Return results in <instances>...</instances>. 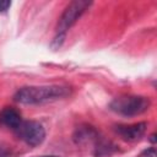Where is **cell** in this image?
<instances>
[{
    "label": "cell",
    "instance_id": "obj_1",
    "mask_svg": "<svg viewBox=\"0 0 157 157\" xmlns=\"http://www.w3.org/2000/svg\"><path fill=\"white\" fill-rule=\"evenodd\" d=\"M70 94V88L66 86H26L13 94V101L21 104H43L65 98Z\"/></svg>",
    "mask_w": 157,
    "mask_h": 157
},
{
    "label": "cell",
    "instance_id": "obj_2",
    "mask_svg": "<svg viewBox=\"0 0 157 157\" xmlns=\"http://www.w3.org/2000/svg\"><path fill=\"white\" fill-rule=\"evenodd\" d=\"M151 105V101L145 96H120L114 98L109 108L123 117H135L145 113Z\"/></svg>",
    "mask_w": 157,
    "mask_h": 157
},
{
    "label": "cell",
    "instance_id": "obj_3",
    "mask_svg": "<svg viewBox=\"0 0 157 157\" xmlns=\"http://www.w3.org/2000/svg\"><path fill=\"white\" fill-rule=\"evenodd\" d=\"M91 1L87 0H75L71 1L61 13L59 21H58V32L60 34H66V31L70 29L76 21L81 17V15L91 6Z\"/></svg>",
    "mask_w": 157,
    "mask_h": 157
},
{
    "label": "cell",
    "instance_id": "obj_4",
    "mask_svg": "<svg viewBox=\"0 0 157 157\" xmlns=\"http://www.w3.org/2000/svg\"><path fill=\"white\" fill-rule=\"evenodd\" d=\"M15 131H16V135L22 141H25L28 146H32V147L39 146L45 139L44 126L40 123L34 120L22 121Z\"/></svg>",
    "mask_w": 157,
    "mask_h": 157
},
{
    "label": "cell",
    "instance_id": "obj_5",
    "mask_svg": "<svg viewBox=\"0 0 157 157\" xmlns=\"http://www.w3.org/2000/svg\"><path fill=\"white\" fill-rule=\"evenodd\" d=\"M146 128H147V124L145 121H141L131 125H117L114 130L123 140L131 142V141L140 140L144 136Z\"/></svg>",
    "mask_w": 157,
    "mask_h": 157
},
{
    "label": "cell",
    "instance_id": "obj_6",
    "mask_svg": "<svg viewBox=\"0 0 157 157\" xmlns=\"http://www.w3.org/2000/svg\"><path fill=\"white\" fill-rule=\"evenodd\" d=\"M0 120L4 125H6L7 128H11L13 130H16L20 126V124L22 123L21 114L15 108H11V107L2 109V112L0 113Z\"/></svg>",
    "mask_w": 157,
    "mask_h": 157
},
{
    "label": "cell",
    "instance_id": "obj_7",
    "mask_svg": "<svg viewBox=\"0 0 157 157\" xmlns=\"http://www.w3.org/2000/svg\"><path fill=\"white\" fill-rule=\"evenodd\" d=\"M74 140L77 144H83L88 141H97L98 140V132L92 126H80L76 129L74 134Z\"/></svg>",
    "mask_w": 157,
    "mask_h": 157
},
{
    "label": "cell",
    "instance_id": "obj_8",
    "mask_svg": "<svg viewBox=\"0 0 157 157\" xmlns=\"http://www.w3.org/2000/svg\"><path fill=\"white\" fill-rule=\"evenodd\" d=\"M64 39H65V34H60V33H56V36L53 38V40H52V43H50V48H52L53 50H56V49H59V48L63 45V43H64Z\"/></svg>",
    "mask_w": 157,
    "mask_h": 157
},
{
    "label": "cell",
    "instance_id": "obj_9",
    "mask_svg": "<svg viewBox=\"0 0 157 157\" xmlns=\"http://www.w3.org/2000/svg\"><path fill=\"white\" fill-rule=\"evenodd\" d=\"M11 6V1L9 0H0V12H5Z\"/></svg>",
    "mask_w": 157,
    "mask_h": 157
},
{
    "label": "cell",
    "instance_id": "obj_10",
    "mask_svg": "<svg viewBox=\"0 0 157 157\" xmlns=\"http://www.w3.org/2000/svg\"><path fill=\"white\" fill-rule=\"evenodd\" d=\"M139 157H156V151L155 148H148V150H145Z\"/></svg>",
    "mask_w": 157,
    "mask_h": 157
},
{
    "label": "cell",
    "instance_id": "obj_11",
    "mask_svg": "<svg viewBox=\"0 0 157 157\" xmlns=\"http://www.w3.org/2000/svg\"><path fill=\"white\" fill-rule=\"evenodd\" d=\"M155 137H156V135H152V136H151V139H150V140H151V142H155V141H156V139H155Z\"/></svg>",
    "mask_w": 157,
    "mask_h": 157
},
{
    "label": "cell",
    "instance_id": "obj_12",
    "mask_svg": "<svg viewBox=\"0 0 157 157\" xmlns=\"http://www.w3.org/2000/svg\"><path fill=\"white\" fill-rule=\"evenodd\" d=\"M43 157H58V156H43Z\"/></svg>",
    "mask_w": 157,
    "mask_h": 157
}]
</instances>
